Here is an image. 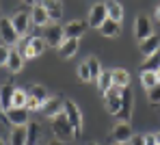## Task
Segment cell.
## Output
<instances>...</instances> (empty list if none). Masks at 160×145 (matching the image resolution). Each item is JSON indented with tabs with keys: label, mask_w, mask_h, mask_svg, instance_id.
<instances>
[{
	"label": "cell",
	"mask_w": 160,
	"mask_h": 145,
	"mask_svg": "<svg viewBox=\"0 0 160 145\" xmlns=\"http://www.w3.org/2000/svg\"><path fill=\"white\" fill-rule=\"evenodd\" d=\"M26 98L28 93L24 89H15L13 93V102H11V108H26Z\"/></svg>",
	"instance_id": "f1b7e54d"
},
{
	"label": "cell",
	"mask_w": 160,
	"mask_h": 145,
	"mask_svg": "<svg viewBox=\"0 0 160 145\" xmlns=\"http://www.w3.org/2000/svg\"><path fill=\"white\" fill-rule=\"evenodd\" d=\"M22 2H24V4H30V7H32V4H37V0H22Z\"/></svg>",
	"instance_id": "8d00e7d4"
},
{
	"label": "cell",
	"mask_w": 160,
	"mask_h": 145,
	"mask_svg": "<svg viewBox=\"0 0 160 145\" xmlns=\"http://www.w3.org/2000/svg\"><path fill=\"white\" fill-rule=\"evenodd\" d=\"M156 141H158V145H160V132H158V134H156Z\"/></svg>",
	"instance_id": "60d3db41"
},
{
	"label": "cell",
	"mask_w": 160,
	"mask_h": 145,
	"mask_svg": "<svg viewBox=\"0 0 160 145\" xmlns=\"http://www.w3.org/2000/svg\"><path fill=\"white\" fill-rule=\"evenodd\" d=\"M154 85H158L156 72H141V87L143 89H152Z\"/></svg>",
	"instance_id": "f546056e"
},
{
	"label": "cell",
	"mask_w": 160,
	"mask_h": 145,
	"mask_svg": "<svg viewBox=\"0 0 160 145\" xmlns=\"http://www.w3.org/2000/svg\"><path fill=\"white\" fill-rule=\"evenodd\" d=\"M76 52H78V39H65L63 46L58 48V54L63 58H72Z\"/></svg>",
	"instance_id": "cb8c5ba5"
},
{
	"label": "cell",
	"mask_w": 160,
	"mask_h": 145,
	"mask_svg": "<svg viewBox=\"0 0 160 145\" xmlns=\"http://www.w3.org/2000/svg\"><path fill=\"white\" fill-rule=\"evenodd\" d=\"M41 141V126L37 121L26 123V145H37Z\"/></svg>",
	"instance_id": "ffe728a7"
},
{
	"label": "cell",
	"mask_w": 160,
	"mask_h": 145,
	"mask_svg": "<svg viewBox=\"0 0 160 145\" xmlns=\"http://www.w3.org/2000/svg\"><path fill=\"white\" fill-rule=\"evenodd\" d=\"M63 102H65L63 98L50 95V98H48V102H46V104H43V108H41V111H43V115H46V117H56L58 113H63Z\"/></svg>",
	"instance_id": "e0dca14e"
},
{
	"label": "cell",
	"mask_w": 160,
	"mask_h": 145,
	"mask_svg": "<svg viewBox=\"0 0 160 145\" xmlns=\"http://www.w3.org/2000/svg\"><path fill=\"white\" fill-rule=\"evenodd\" d=\"M13 93H15V87L9 82V85H2L0 87V104H2V111L7 113L11 108V102H13Z\"/></svg>",
	"instance_id": "44dd1931"
},
{
	"label": "cell",
	"mask_w": 160,
	"mask_h": 145,
	"mask_svg": "<svg viewBox=\"0 0 160 145\" xmlns=\"http://www.w3.org/2000/svg\"><path fill=\"white\" fill-rule=\"evenodd\" d=\"M132 106H134V95H132V91H130V87L121 89V111H119L117 117H119L121 121H128V123H130Z\"/></svg>",
	"instance_id": "ba28073f"
},
{
	"label": "cell",
	"mask_w": 160,
	"mask_h": 145,
	"mask_svg": "<svg viewBox=\"0 0 160 145\" xmlns=\"http://www.w3.org/2000/svg\"><path fill=\"white\" fill-rule=\"evenodd\" d=\"M0 39L4 41V46H15L22 37L18 35V30L13 26V22L9 20V18H0Z\"/></svg>",
	"instance_id": "277c9868"
},
{
	"label": "cell",
	"mask_w": 160,
	"mask_h": 145,
	"mask_svg": "<svg viewBox=\"0 0 160 145\" xmlns=\"http://www.w3.org/2000/svg\"><path fill=\"white\" fill-rule=\"evenodd\" d=\"M95 87L100 89V93H106L108 89L112 87V76H110V69H102V74L98 76V80H95Z\"/></svg>",
	"instance_id": "484cf974"
},
{
	"label": "cell",
	"mask_w": 160,
	"mask_h": 145,
	"mask_svg": "<svg viewBox=\"0 0 160 145\" xmlns=\"http://www.w3.org/2000/svg\"><path fill=\"white\" fill-rule=\"evenodd\" d=\"M87 65H89V72H91V80H98V76L102 74V63H100V58L89 57L87 58Z\"/></svg>",
	"instance_id": "4dcf8cb0"
},
{
	"label": "cell",
	"mask_w": 160,
	"mask_h": 145,
	"mask_svg": "<svg viewBox=\"0 0 160 145\" xmlns=\"http://www.w3.org/2000/svg\"><path fill=\"white\" fill-rule=\"evenodd\" d=\"M117 145H130V143H117Z\"/></svg>",
	"instance_id": "7bdbcfd3"
},
{
	"label": "cell",
	"mask_w": 160,
	"mask_h": 145,
	"mask_svg": "<svg viewBox=\"0 0 160 145\" xmlns=\"http://www.w3.org/2000/svg\"><path fill=\"white\" fill-rule=\"evenodd\" d=\"M0 117H2V119L7 121V117H4V111H2V104H0Z\"/></svg>",
	"instance_id": "ab89813d"
},
{
	"label": "cell",
	"mask_w": 160,
	"mask_h": 145,
	"mask_svg": "<svg viewBox=\"0 0 160 145\" xmlns=\"http://www.w3.org/2000/svg\"><path fill=\"white\" fill-rule=\"evenodd\" d=\"M41 7H46L48 15H50V22H58L61 15H63V4L61 0H37Z\"/></svg>",
	"instance_id": "2e32d148"
},
{
	"label": "cell",
	"mask_w": 160,
	"mask_h": 145,
	"mask_svg": "<svg viewBox=\"0 0 160 145\" xmlns=\"http://www.w3.org/2000/svg\"><path fill=\"white\" fill-rule=\"evenodd\" d=\"M110 137H112L115 143H130L132 137H134L132 134V126H130L128 121H119V123L112 128V134H110Z\"/></svg>",
	"instance_id": "30bf717a"
},
{
	"label": "cell",
	"mask_w": 160,
	"mask_h": 145,
	"mask_svg": "<svg viewBox=\"0 0 160 145\" xmlns=\"http://www.w3.org/2000/svg\"><path fill=\"white\" fill-rule=\"evenodd\" d=\"M138 50L143 52V57H152V54L160 52V37L158 35H152V37L143 39V41L138 43Z\"/></svg>",
	"instance_id": "9a60e30c"
},
{
	"label": "cell",
	"mask_w": 160,
	"mask_h": 145,
	"mask_svg": "<svg viewBox=\"0 0 160 145\" xmlns=\"http://www.w3.org/2000/svg\"><path fill=\"white\" fill-rule=\"evenodd\" d=\"M156 76H158V82H160V69H158V72H156Z\"/></svg>",
	"instance_id": "b9f144b4"
},
{
	"label": "cell",
	"mask_w": 160,
	"mask_h": 145,
	"mask_svg": "<svg viewBox=\"0 0 160 145\" xmlns=\"http://www.w3.org/2000/svg\"><path fill=\"white\" fill-rule=\"evenodd\" d=\"M134 35H136L138 41H143V39H147V37L154 35V30H152V22H149L147 15H138V18H136V22H134Z\"/></svg>",
	"instance_id": "7c38bea8"
},
{
	"label": "cell",
	"mask_w": 160,
	"mask_h": 145,
	"mask_svg": "<svg viewBox=\"0 0 160 145\" xmlns=\"http://www.w3.org/2000/svg\"><path fill=\"white\" fill-rule=\"evenodd\" d=\"M108 20V11H106V4L104 2H95L93 7H91V11H89V26H93V28H100L104 22Z\"/></svg>",
	"instance_id": "52a82bcc"
},
{
	"label": "cell",
	"mask_w": 160,
	"mask_h": 145,
	"mask_svg": "<svg viewBox=\"0 0 160 145\" xmlns=\"http://www.w3.org/2000/svg\"><path fill=\"white\" fill-rule=\"evenodd\" d=\"M0 145H4V141H2V139H0Z\"/></svg>",
	"instance_id": "ee69618b"
},
{
	"label": "cell",
	"mask_w": 160,
	"mask_h": 145,
	"mask_svg": "<svg viewBox=\"0 0 160 145\" xmlns=\"http://www.w3.org/2000/svg\"><path fill=\"white\" fill-rule=\"evenodd\" d=\"M110 76H112V87H117V89L130 87V74H128L126 69H121V67H115V69L110 72Z\"/></svg>",
	"instance_id": "d6986e66"
},
{
	"label": "cell",
	"mask_w": 160,
	"mask_h": 145,
	"mask_svg": "<svg viewBox=\"0 0 160 145\" xmlns=\"http://www.w3.org/2000/svg\"><path fill=\"white\" fill-rule=\"evenodd\" d=\"M9 54H11V48L0 43V67H7V61H9Z\"/></svg>",
	"instance_id": "836d02e7"
},
{
	"label": "cell",
	"mask_w": 160,
	"mask_h": 145,
	"mask_svg": "<svg viewBox=\"0 0 160 145\" xmlns=\"http://www.w3.org/2000/svg\"><path fill=\"white\" fill-rule=\"evenodd\" d=\"M100 32H102V35H104V37H117V35H119V32H121V24H119V22H115V20H110V18H108L106 22H104V24H102V26H100Z\"/></svg>",
	"instance_id": "d4e9b609"
},
{
	"label": "cell",
	"mask_w": 160,
	"mask_h": 145,
	"mask_svg": "<svg viewBox=\"0 0 160 145\" xmlns=\"http://www.w3.org/2000/svg\"><path fill=\"white\" fill-rule=\"evenodd\" d=\"M130 145H145V139H143L141 134H134L132 141H130Z\"/></svg>",
	"instance_id": "d590c367"
},
{
	"label": "cell",
	"mask_w": 160,
	"mask_h": 145,
	"mask_svg": "<svg viewBox=\"0 0 160 145\" xmlns=\"http://www.w3.org/2000/svg\"><path fill=\"white\" fill-rule=\"evenodd\" d=\"M160 69V52L147 57V61L141 65V72H158Z\"/></svg>",
	"instance_id": "4316f807"
},
{
	"label": "cell",
	"mask_w": 160,
	"mask_h": 145,
	"mask_svg": "<svg viewBox=\"0 0 160 145\" xmlns=\"http://www.w3.org/2000/svg\"><path fill=\"white\" fill-rule=\"evenodd\" d=\"M143 139H145V145H158V141H156V134H145Z\"/></svg>",
	"instance_id": "e575fe53"
},
{
	"label": "cell",
	"mask_w": 160,
	"mask_h": 145,
	"mask_svg": "<svg viewBox=\"0 0 160 145\" xmlns=\"http://www.w3.org/2000/svg\"><path fill=\"white\" fill-rule=\"evenodd\" d=\"M89 145H98V143H89Z\"/></svg>",
	"instance_id": "f6af8a7d"
},
{
	"label": "cell",
	"mask_w": 160,
	"mask_h": 145,
	"mask_svg": "<svg viewBox=\"0 0 160 145\" xmlns=\"http://www.w3.org/2000/svg\"><path fill=\"white\" fill-rule=\"evenodd\" d=\"M46 48H48V43H46L43 37H28L26 41L22 43V50L20 52H22L24 58H37L46 52Z\"/></svg>",
	"instance_id": "7a4b0ae2"
},
{
	"label": "cell",
	"mask_w": 160,
	"mask_h": 145,
	"mask_svg": "<svg viewBox=\"0 0 160 145\" xmlns=\"http://www.w3.org/2000/svg\"><path fill=\"white\" fill-rule=\"evenodd\" d=\"M28 108H9L4 117H7V121L11 123V126H15V128H20V126H26L28 123Z\"/></svg>",
	"instance_id": "4fadbf2b"
},
{
	"label": "cell",
	"mask_w": 160,
	"mask_h": 145,
	"mask_svg": "<svg viewBox=\"0 0 160 145\" xmlns=\"http://www.w3.org/2000/svg\"><path fill=\"white\" fill-rule=\"evenodd\" d=\"M104 106H106V111L110 115H119V111H121V89L117 87H110L104 93Z\"/></svg>",
	"instance_id": "8992f818"
},
{
	"label": "cell",
	"mask_w": 160,
	"mask_h": 145,
	"mask_svg": "<svg viewBox=\"0 0 160 145\" xmlns=\"http://www.w3.org/2000/svg\"><path fill=\"white\" fill-rule=\"evenodd\" d=\"M48 145H63V143H61V141H56V139H54V141H50V143H48Z\"/></svg>",
	"instance_id": "f35d334b"
},
{
	"label": "cell",
	"mask_w": 160,
	"mask_h": 145,
	"mask_svg": "<svg viewBox=\"0 0 160 145\" xmlns=\"http://www.w3.org/2000/svg\"><path fill=\"white\" fill-rule=\"evenodd\" d=\"M63 113L67 115L69 123H72L74 130H76V137H78L80 132H82V113H80L78 104H76L74 100H65V102H63Z\"/></svg>",
	"instance_id": "3957f363"
},
{
	"label": "cell",
	"mask_w": 160,
	"mask_h": 145,
	"mask_svg": "<svg viewBox=\"0 0 160 145\" xmlns=\"http://www.w3.org/2000/svg\"><path fill=\"white\" fill-rule=\"evenodd\" d=\"M52 132L56 137V141H61V143H67V141H72L76 137V130L69 123L65 113H58L56 117H52Z\"/></svg>",
	"instance_id": "6da1fadb"
},
{
	"label": "cell",
	"mask_w": 160,
	"mask_h": 145,
	"mask_svg": "<svg viewBox=\"0 0 160 145\" xmlns=\"http://www.w3.org/2000/svg\"><path fill=\"white\" fill-rule=\"evenodd\" d=\"M78 78L82 80V82H89V80H91V72H89V65H87V61L78 65Z\"/></svg>",
	"instance_id": "d6a6232c"
},
{
	"label": "cell",
	"mask_w": 160,
	"mask_h": 145,
	"mask_svg": "<svg viewBox=\"0 0 160 145\" xmlns=\"http://www.w3.org/2000/svg\"><path fill=\"white\" fill-rule=\"evenodd\" d=\"M24 61H26V58L22 57V52H20V50H13V48H11V54H9V61H7L9 72H11V74L22 72V69H24Z\"/></svg>",
	"instance_id": "ac0fdd59"
},
{
	"label": "cell",
	"mask_w": 160,
	"mask_h": 145,
	"mask_svg": "<svg viewBox=\"0 0 160 145\" xmlns=\"http://www.w3.org/2000/svg\"><path fill=\"white\" fill-rule=\"evenodd\" d=\"M43 39H46V43L50 48H61L63 41H65V30H63V26H58V24H52V26L48 24L43 28Z\"/></svg>",
	"instance_id": "5b68a950"
},
{
	"label": "cell",
	"mask_w": 160,
	"mask_h": 145,
	"mask_svg": "<svg viewBox=\"0 0 160 145\" xmlns=\"http://www.w3.org/2000/svg\"><path fill=\"white\" fill-rule=\"evenodd\" d=\"M89 28V22H84V20H72V22H67L63 30H65V39H80L84 32Z\"/></svg>",
	"instance_id": "9c48e42d"
},
{
	"label": "cell",
	"mask_w": 160,
	"mask_h": 145,
	"mask_svg": "<svg viewBox=\"0 0 160 145\" xmlns=\"http://www.w3.org/2000/svg\"><path fill=\"white\" fill-rule=\"evenodd\" d=\"M11 145H26V126L13 128V132H11Z\"/></svg>",
	"instance_id": "83f0119b"
},
{
	"label": "cell",
	"mask_w": 160,
	"mask_h": 145,
	"mask_svg": "<svg viewBox=\"0 0 160 145\" xmlns=\"http://www.w3.org/2000/svg\"><path fill=\"white\" fill-rule=\"evenodd\" d=\"M147 100H149V104H160V82L147 89Z\"/></svg>",
	"instance_id": "1f68e13d"
},
{
	"label": "cell",
	"mask_w": 160,
	"mask_h": 145,
	"mask_svg": "<svg viewBox=\"0 0 160 145\" xmlns=\"http://www.w3.org/2000/svg\"><path fill=\"white\" fill-rule=\"evenodd\" d=\"M156 20H158V22H160V4H158V7H156Z\"/></svg>",
	"instance_id": "74e56055"
},
{
	"label": "cell",
	"mask_w": 160,
	"mask_h": 145,
	"mask_svg": "<svg viewBox=\"0 0 160 145\" xmlns=\"http://www.w3.org/2000/svg\"><path fill=\"white\" fill-rule=\"evenodd\" d=\"M104 4H106L108 18L121 24V20H123V7H121V2H117V0H106Z\"/></svg>",
	"instance_id": "7402d4cb"
},
{
	"label": "cell",
	"mask_w": 160,
	"mask_h": 145,
	"mask_svg": "<svg viewBox=\"0 0 160 145\" xmlns=\"http://www.w3.org/2000/svg\"><path fill=\"white\" fill-rule=\"evenodd\" d=\"M26 93L30 95V98H35V100L41 104V108H43V104H46L48 98H50V95H48V89L41 87V85H30V87L26 89Z\"/></svg>",
	"instance_id": "603a6c76"
},
{
	"label": "cell",
	"mask_w": 160,
	"mask_h": 145,
	"mask_svg": "<svg viewBox=\"0 0 160 145\" xmlns=\"http://www.w3.org/2000/svg\"><path fill=\"white\" fill-rule=\"evenodd\" d=\"M11 22H13V26H15L20 37H26L28 30H30V24H32V20H30V15H28L26 11H15L13 18H11Z\"/></svg>",
	"instance_id": "8fae6325"
},
{
	"label": "cell",
	"mask_w": 160,
	"mask_h": 145,
	"mask_svg": "<svg viewBox=\"0 0 160 145\" xmlns=\"http://www.w3.org/2000/svg\"><path fill=\"white\" fill-rule=\"evenodd\" d=\"M30 20H32V24H35V26H39V28H46V26L50 24V15H48V11H46V7H41L39 2H37V4H32Z\"/></svg>",
	"instance_id": "5bb4252c"
}]
</instances>
